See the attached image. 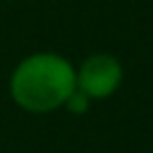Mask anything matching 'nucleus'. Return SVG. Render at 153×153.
Masks as SVG:
<instances>
[{
  "instance_id": "f03ea898",
  "label": "nucleus",
  "mask_w": 153,
  "mask_h": 153,
  "mask_svg": "<svg viewBox=\"0 0 153 153\" xmlns=\"http://www.w3.org/2000/svg\"><path fill=\"white\" fill-rule=\"evenodd\" d=\"M122 76L124 72L115 55L96 53V55H88L76 69V88L86 93L91 100H105L120 88Z\"/></svg>"
},
{
  "instance_id": "7ed1b4c3",
  "label": "nucleus",
  "mask_w": 153,
  "mask_h": 153,
  "mask_svg": "<svg viewBox=\"0 0 153 153\" xmlns=\"http://www.w3.org/2000/svg\"><path fill=\"white\" fill-rule=\"evenodd\" d=\"M62 108H67L72 115H84L88 108H91V98L86 96V93H81L79 88H74V93L65 100V105Z\"/></svg>"
},
{
  "instance_id": "f257e3e1",
  "label": "nucleus",
  "mask_w": 153,
  "mask_h": 153,
  "mask_svg": "<svg viewBox=\"0 0 153 153\" xmlns=\"http://www.w3.org/2000/svg\"><path fill=\"white\" fill-rule=\"evenodd\" d=\"M76 88V69L57 53H33L24 57L10 76L12 100L33 115L53 112Z\"/></svg>"
}]
</instances>
